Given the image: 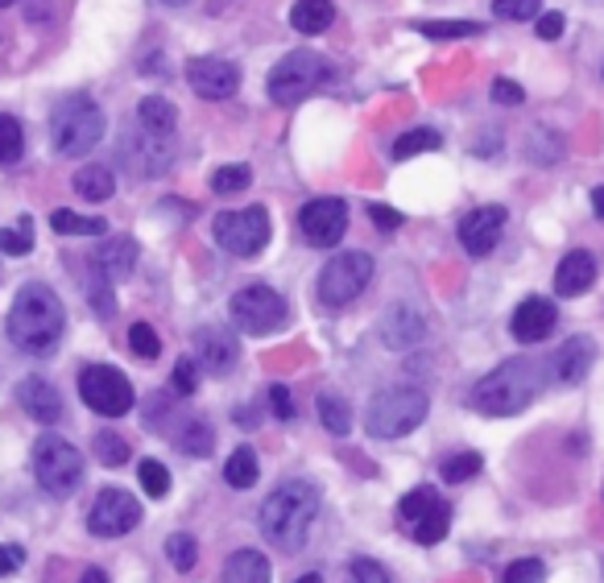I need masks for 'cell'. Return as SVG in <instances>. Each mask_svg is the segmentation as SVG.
Wrapping results in <instances>:
<instances>
[{"label": "cell", "mask_w": 604, "mask_h": 583, "mask_svg": "<svg viewBox=\"0 0 604 583\" xmlns=\"http://www.w3.org/2000/svg\"><path fill=\"white\" fill-rule=\"evenodd\" d=\"M66 327L63 299L46 282H25L17 290L13 311H9V340L25 356H50Z\"/></svg>", "instance_id": "1"}, {"label": "cell", "mask_w": 604, "mask_h": 583, "mask_svg": "<svg viewBox=\"0 0 604 583\" xmlns=\"http://www.w3.org/2000/svg\"><path fill=\"white\" fill-rule=\"evenodd\" d=\"M542 385H546V364L534 356H513L472 385V410L489 418H513L542 394Z\"/></svg>", "instance_id": "2"}, {"label": "cell", "mask_w": 604, "mask_h": 583, "mask_svg": "<svg viewBox=\"0 0 604 583\" xmlns=\"http://www.w3.org/2000/svg\"><path fill=\"white\" fill-rule=\"evenodd\" d=\"M319 518V492L306 480H287L282 489H273L261 504V534L270 538L273 546L282 551H299L311 525Z\"/></svg>", "instance_id": "3"}, {"label": "cell", "mask_w": 604, "mask_h": 583, "mask_svg": "<svg viewBox=\"0 0 604 583\" xmlns=\"http://www.w3.org/2000/svg\"><path fill=\"white\" fill-rule=\"evenodd\" d=\"M50 137L63 158H83L104 142V112L92 95H71L50 116Z\"/></svg>", "instance_id": "4"}, {"label": "cell", "mask_w": 604, "mask_h": 583, "mask_svg": "<svg viewBox=\"0 0 604 583\" xmlns=\"http://www.w3.org/2000/svg\"><path fill=\"white\" fill-rule=\"evenodd\" d=\"M332 75H335V66L327 63L323 54H315V50H294V54H287L282 63L273 66L265 87H270L273 104L294 108V104H302L306 95H315Z\"/></svg>", "instance_id": "5"}, {"label": "cell", "mask_w": 604, "mask_h": 583, "mask_svg": "<svg viewBox=\"0 0 604 583\" xmlns=\"http://www.w3.org/2000/svg\"><path fill=\"white\" fill-rule=\"evenodd\" d=\"M427 394L414 389V385H394V389H382V394L368 402V435L373 439H402L410 435L414 426H423L427 418Z\"/></svg>", "instance_id": "6"}, {"label": "cell", "mask_w": 604, "mask_h": 583, "mask_svg": "<svg viewBox=\"0 0 604 583\" xmlns=\"http://www.w3.org/2000/svg\"><path fill=\"white\" fill-rule=\"evenodd\" d=\"M33 476L50 497H71L83 485V456L59 435H42L33 443Z\"/></svg>", "instance_id": "7"}, {"label": "cell", "mask_w": 604, "mask_h": 583, "mask_svg": "<svg viewBox=\"0 0 604 583\" xmlns=\"http://www.w3.org/2000/svg\"><path fill=\"white\" fill-rule=\"evenodd\" d=\"M228 315H232V323H237L244 335H273L287 327V299L278 294V290H270V285H244V290H237L232 294V302H228Z\"/></svg>", "instance_id": "8"}, {"label": "cell", "mask_w": 604, "mask_h": 583, "mask_svg": "<svg viewBox=\"0 0 604 583\" xmlns=\"http://www.w3.org/2000/svg\"><path fill=\"white\" fill-rule=\"evenodd\" d=\"M373 282V257L368 252H335L319 273V302L323 306H348L368 290Z\"/></svg>", "instance_id": "9"}, {"label": "cell", "mask_w": 604, "mask_h": 583, "mask_svg": "<svg viewBox=\"0 0 604 583\" xmlns=\"http://www.w3.org/2000/svg\"><path fill=\"white\" fill-rule=\"evenodd\" d=\"M273 223L265 207H240V211H220L216 216V244L232 257H257L270 244Z\"/></svg>", "instance_id": "10"}, {"label": "cell", "mask_w": 604, "mask_h": 583, "mask_svg": "<svg viewBox=\"0 0 604 583\" xmlns=\"http://www.w3.org/2000/svg\"><path fill=\"white\" fill-rule=\"evenodd\" d=\"M80 397L87 402V410L104 414V418H121V414L133 410V385L121 368H104V364H92L83 368L80 377Z\"/></svg>", "instance_id": "11"}, {"label": "cell", "mask_w": 604, "mask_h": 583, "mask_svg": "<svg viewBox=\"0 0 604 583\" xmlns=\"http://www.w3.org/2000/svg\"><path fill=\"white\" fill-rule=\"evenodd\" d=\"M142 521V504L125 489H104L87 509V530L96 538H121Z\"/></svg>", "instance_id": "12"}, {"label": "cell", "mask_w": 604, "mask_h": 583, "mask_svg": "<svg viewBox=\"0 0 604 583\" xmlns=\"http://www.w3.org/2000/svg\"><path fill=\"white\" fill-rule=\"evenodd\" d=\"M299 232L315 249L340 244V237L348 232V207H344V199H311L299 211Z\"/></svg>", "instance_id": "13"}, {"label": "cell", "mask_w": 604, "mask_h": 583, "mask_svg": "<svg viewBox=\"0 0 604 583\" xmlns=\"http://www.w3.org/2000/svg\"><path fill=\"white\" fill-rule=\"evenodd\" d=\"M506 220H509L506 207H477V211H468L460 220L464 252L468 257H489L493 244L501 240V232H506Z\"/></svg>", "instance_id": "14"}, {"label": "cell", "mask_w": 604, "mask_h": 583, "mask_svg": "<svg viewBox=\"0 0 604 583\" xmlns=\"http://www.w3.org/2000/svg\"><path fill=\"white\" fill-rule=\"evenodd\" d=\"M187 83L204 100H228L240 87V71L228 59H191L187 63Z\"/></svg>", "instance_id": "15"}, {"label": "cell", "mask_w": 604, "mask_h": 583, "mask_svg": "<svg viewBox=\"0 0 604 583\" xmlns=\"http://www.w3.org/2000/svg\"><path fill=\"white\" fill-rule=\"evenodd\" d=\"M237 356H240V347L232 332H223V327H199V332H195V361H199L204 373L223 377V373L237 368Z\"/></svg>", "instance_id": "16"}, {"label": "cell", "mask_w": 604, "mask_h": 583, "mask_svg": "<svg viewBox=\"0 0 604 583\" xmlns=\"http://www.w3.org/2000/svg\"><path fill=\"white\" fill-rule=\"evenodd\" d=\"M154 430H162L166 439H175L178 451H183V456H191V459L211 456V447H216V430H211L204 418H195V414H175V418L158 423Z\"/></svg>", "instance_id": "17"}, {"label": "cell", "mask_w": 604, "mask_h": 583, "mask_svg": "<svg viewBox=\"0 0 604 583\" xmlns=\"http://www.w3.org/2000/svg\"><path fill=\"white\" fill-rule=\"evenodd\" d=\"M559 323V311L551 299H525L518 311H513V323H509V332L513 340H522V344H542L546 335L555 332Z\"/></svg>", "instance_id": "18"}, {"label": "cell", "mask_w": 604, "mask_h": 583, "mask_svg": "<svg viewBox=\"0 0 604 583\" xmlns=\"http://www.w3.org/2000/svg\"><path fill=\"white\" fill-rule=\"evenodd\" d=\"M17 402H21V410L30 414L33 423L54 426L59 418H63V397H59V389H54L46 377L21 381V385H17Z\"/></svg>", "instance_id": "19"}, {"label": "cell", "mask_w": 604, "mask_h": 583, "mask_svg": "<svg viewBox=\"0 0 604 583\" xmlns=\"http://www.w3.org/2000/svg\"><path fill=\"white\" fill-rule=\"evenodd\" d=\"M592 282H596V261H592V252L584 249H572L555 269V290L563 299H580V294H589Z\"/></svg>", "instance_id": "20"}, {"label": "cell", "mask_w": 604, "mask_h": 583, "mask_svg": "<svg viewBox=\"0 0 604 583\" xmlns=\"http://www.w3.org/2000/svg\"><path fill=\"white\" fill-rule=\"evenodd\" d=\"M592 361H596V344H592L589 335H572L567 344L555 352V377L563 381V385H580V381L589 377Z\"/></svg>", "instance_id": "21"}, {"label": "cell", "mask_w": 604, "mask_h": 583, "mask_svg": "<svg viewBox=\"0 0 604 583\" xmlns=\"http://www.w3.org/2000/svg\"><path fill=\"white\" fill-rule=\"evenodd\" d=\"M92 266H96L100 273H108V282H125L128 273H133V266H137V240L112 237L108 244H100Z\"/></svg>", "instance_id": "22"}, {"label": "cell", "mask_w": 604, "mask_h": 583, "mask_svg": "<svg viewBox=\"0 0 604 583\" xmlns=\"http://www.w3.org/2000/svg\"><path fill=\"white\" fill-rule=\"evenodd\" d=\"M382 340H385V347H394V352L414 347L423 340V319L414 315L410 306H389V315H385V323H382Z\"/></svg>", "instance_id": "23"}, {"label": "cell", "mask_w": 604, "mask_h": 583, "mask_svg": "<svg viewBox=\"0 0 604 583\" xmlns=\"http://www.w3.org/2000/svg\"><path fill=\"white\" fill-rule=\"evenodd\" d=\"M223 580L228 583H270L273 568L261 551H237V554H228V563H223Z\"/></svg>", "instance_id": "24"}, {"label": "cell", "mask_w": 604, "mask_h": 583, "mask_svg": "<svg viewBox=\"0 0 604 583\" xmlns=\"http://www.w3.org/2000/svg\"><path fill=\"white\" fill-rule=\"evenodd\" d=\"M447 530H451V504L439 501V497H435V501L423 509V518L410 525V534L418 546H435V542H444Z\"/></svg>", "instance_id": "25"}, {"label": "cell", "mask_w": 604, "mask_h": 583, "mask_svg": "<svg viewBox=\"0 0 604 583\" xmlns=\"http://www.w3.org/2000/svg\"><path fill=\"white\" fill-rule=\"evenodd\" d=\"M137 125L145 133H154V137H170L178 125V108L170 100H162V95H145L142 104H137Z\"/></svg>", "instance_id": "26"}, {"label": "cell", "mask_w": 604, "mask_h": 583, "mask_svg": "<svg viewBox=\"0 0 604 583\" xmlns=\"http://www.w3.org/2000/svg\"><path fill=\"white\" fill-rule=\"evenodd\" d=\"M335 21V4L332 0H299L290 9V25L299 33H323Z\"/></svg>", "instance_id": "27"}, {"label": "cell", "mask_w": 604, "mask_h": 583, "mask_svg": "<svg viewBox=\"0 0 604 583\" xmlns=\"http://www.w3.org/2000/svg\"><path fill=\"white\" fill-rule=\"evenodd\" d=\"M75 190H80V199H87V204H108L112 190H116V178L104 166H83L75 174Z\"/></svg>", "instance_id": "28"}, {"label": "cell", "mask_w": 604, "mask_h": 583, "mask_svg": "<svg viewBox=\"0 0 604 583\" xmlns=\"http://www.w3.org/2000/svg\"><path fill=\"white\" fill-rule=\"evenodd\" d=\"M257 476H261V468H257L253 447H237V451L228 456V464H223V480H228L232 489H253Z\"/></svg>", "instance_id": "29"}, {"label": "cell", "mask_w": 604, "mask_h": 583, "mask_svg": "<svg viewBox=\"0 0 604 583\" xmlns=\"http://www.w3.org/2000/svg\"><path fill=\"white\" fill-rule=\"evenodd\" d=\"M319 418H323V426H327V435H335V439H344L352 430V414H348V402L340 394H319Z\"/></svg>", "instance_id": "30"}, {"label": "cell", "mask_w": 604, "mask_h": 583, "mask_svg": "<svg viewBox=\"0 0 604 583\" xmlns=\"http://www.w3.org/2000/svg\"><path fill=\"white\" fill-rule=\"evenodd\" d=\"M50 228H54L59 237H104V232H108L100 216H75V211H54V216H50Z\"/></svg>", "instance_id": "31"}, {"label": "cell", "mask_w": 604, "mask_h": 583, "mask_svg": "<svg viewBox=\"0 0 604 583\" xmlns=\"http://www.w3.org/2000/svg\"><path fill=\"white\" fill-rule=\"evenodd\" d=\"M414 30L435 42H451V38H477V33H485V25H477V21H418Z\"/></svg>", "instance_id": "32"}, {"label": "cell", "mask_w": 604, "mask_h": 583, "mask_svg": "<svg viewBox=\"0 0 604 583\" xmlns=\"http://www.w3.org/2000/svg\"><path fill=\"white\" fill-rule=\"evenodd\" d=\"M439 145H444V137H439L435 128H414V133H402L398 142H394V158L406 162V158H414V154L439 149Z\"/></svg>", "instance_id": "33"}, {"label": "cell", "mask_w": 604, "mask_h": 583, "mask_svg": "<svg viewBox=\"0 0 604 583\" xmlns=\"http://www.w3.org/2000/svg\"><path fill=\"white\" fill-rule=\"evenodd\" d=\"M480 468H485V459H480L477 451H460V456H447L444 459L439 476H444L447 485H464V480H472Z\"/></svg>", "instance_id": "34"}, {"label": "cell", "mask_w": 604, "mask_h": 583, "mask_svg": "<svg viewBox=\"0 0 604 583\" xmlns=\"http://www.w3.org/2000/svg\"><path fill=\"white\" fill-rule=\"evenodd\" d=\"M21 149H25V133H21L13 116L0 112V166H13L21 158Z\"/></svg>", "instance_id": "35"}, {"label": "cell", "mask_w": 604, "mask_h": 583, "mask_svg": "<svg viewBox=\"0 0 604 583\" xmlns=\"http://www.w3.org/2000/svg\"><path fill=\"white\" fill-rule=\"evenodd\" d=\"M253 183V170L240 162V166H220V170L211 174V190L216 195H237V190H244Z\"/></svg>", "instance_id": "36"}, {"label": "cell", "mask_w": 604, "mask_h": 583, "mask_svg": "<svg viewBox=\"0 0 604 583\" xmlns=\"http://www.w3.org/2000/svg\"><path fill=\"white\" fill-rule=\"evenodd\" d=\"M137 480H142V489L149 492L154 501H162V497L170 492V472L162 468L158 459H142V464H137Z\"/></svg>", "instance_id": "37"}, {"label": "cell", "mask_w": 604, "mask_h": 583, "mask_svg": "<svg viewBox=\"0 0 604 583\" xmlns=\"http://www.w3.org/2000/svg\"><path fill=\"white\" fill-rule=\"evenodd\" d=\"M96 459L104 468H121V464H128V443L104 430V435H96Z\"/></svg>", "instance_id": "38"}, {"label": "cell", "mask_w": 604, "mask_h": 583, "mask_svg": "<svg viewBox=\"0 0 604 583\" xmlns=\"http://www.w3.org/2000/svg\"><path fill=\"white\" fill-rule=\"evenodd\" d=\"M128 347H133V356L154 361V356L162 352V340H158V332H154L149 323H133V327H128Z\"/></svg>", "instance_id": "39"}, {"label": "cell", "mask_w": 604, "mask_h": 583, "mask_svg": "<svg viewBox=\"0 0 604 583\" xmlns=\"http://www.w3.org/2000/svg\"><path fill=\"white\" fill-rule=\"evenodd\" d=\"M166 554H170L175 571H191L195 559H199V542H195L191 534H175L170 542H166Z\"/></svg>", "instance_id": "40"}, {"label": "cell", "mask_w": 604, "mask_h": 583, "mask_svg": "<svg viewBox=\"0 0 604 583\" xmlns=\"http://www.w3.org/2000/svg\"><path fill=\"white\" fill-rule=\"evenodd\" d=\"M96 269V266H92ZM87 294H92V306H96V315L100 319H112L116 315V299H112V290H108V273H92V282H87Z\"/></svg>", "instance_id": "41"}, {"label": "cell", "mask_w": 604, "mask_h": 583, "mask_svg": "<svg viewBox=\"0 0 604 583\" xmlns=\"http://www.w3.org/2000/svg\"><path fill=\"white\" fill-rule=\"evenodd\" d=\"M430 501H435V492H430V489L406 492V497H402V504H398V525H406V530H410L414 521L423 518V509H427Z\"/></svg>", "instance_id": "42"}, {"label": "cell", "mask_w": 604, "mask_h": 583, "mask_svg": "<svg viewBox=\"0 0 604 583\" xmlns=\"http://www.w3.org/2000/svg\"><path fill=\"white\" fill-rule=\"evenodd\" d=\"M30 220H21V228L17 232H9V228H0V252H9V257H25V252L33 249L30 240Z\"/></svg>", "instance_id": "43"}, {"label": "cell", "mask_w": 604, "mask_h": 583, "mask_svg": "<svg viewBox=\"0 0 604 583\" xmlns=\"http://www.w3.org/2000/svg\"><path fill=\"white\" fill-rule=\"evenodd\" d=\"M542 9V0H493V13L509 17V21H534Z\"/></svg>", "instance_id": "44"}, {"label": "cell", "mask_w": 604, "mask_h": 583, "mask_svg": "<svg viewBox=\"0 0 604 583\" xmlns=\"http://www.w3.org/2000/svg\"><path fill=\"white\" fill-rule=\"evenodd\" d=\"M501 580L506 583H539V580H546V568H542L539 559H518V563H509Z\"/></svg>", "instance_id": "45"}, {"label": "cell", "mask_w": 604, "mask_h": 583, "mask_svg": "<svg viewBox=\"0 0 604 583\" xmlns=\"http://www.w3.org/2000/svg\"><path fill=\"white\" fill-rule=\"evenodd\" d=\"M170 385H175V394L191 397L195 389H199V364H195V361H178V364H175V377H170Z\"/></svg>", "instance_id": "46"}, {"label": "cell", "mask_w": 604, "mask_h": 583, "mask_svg": "<svg viewBox=\"0 0 604 583\" xmlns=\"http://www.w3.org/2000/svg\"><path fill=\"white\" fill-rule=\"evenodd\" d=\"M352 580L361 583H389V571L382 563H373V559H352Z\"/></svg>", "instance_id": "47"}, {"label": "cell", "mask_w": 604, "mask_h": 583, "mask_svg": "<svg viewBox=\"0 0 604 583\" xmlns=\"http://www.w3.org/2000/svg\"><path fill=\"white\" fill-rule=\"evenodd\" d=\"M489 95H493V104H509V108H518V104L525 100V92L513 80H497Z\"/></svg>", "instance_id": "48"}, {"label": "cell", "mask_w": 604, "mask_h": 583, "mask_svg": "<svg viewBox=\"0 0 604 583\" xmlns=\"http://www.w3.org/2000/svg\"><path fill=\"white\" fill-rule=\"evenodd\" d=\"M270 406H273V414H278L282 423L294 418V397H290L287 385H270Z\"/></svg>", "instance_id": "49"}, {"label": "cell", "mask_w": 604, "mask_h": 583, "mask_svg": "<svg viewBox=\"0 0 604 583\" xmlns=\"http://www.w3.org/2000/svg\"><path fill=\"white\" fill-rule=\"evenodd\" d=\"M368 220L377 223L382 232H394V228H402V211H394V207H385V204H373L368 207Z\"/></svg>", "instance_id": "50"}, {"label": "cell", "mask_w": 604, "mask_h": 583, "mask_svg": "<svg viewBox=\"0 0 604 583\" xmlns=\"http://www.w3.org/2000/svg\"><path fill=\"white\" fill-rule=\"evenodd\" d=\"M25 563V551L21 546H0V575H13Z\"/></svg>", "instance_id": "51"}, {"label": "cell", "mask_w": 604, "mask_h": 583, "mask_svg": "<svg viewBox=\"0 0 604 583\" xmlns=\"http://www.w3.org/2000/svg\"><path fill=\"white\" fill-rule=\"evenodd\" d=\"M559 33H563V13H542L539 17V38H542V42H555Z\"/></svg>", "instance_id": "52"}, {"label": "cell", "mask_w": 604, "mask_h": 583, "mask_svg": "<svg viewBox=\"0 0 604 583\" xmlns=\"http://www.w3.org/2000/svg\"><path fill=\"white\" fill-rule=\"evenodd\" d=\"M592 211H596V216H601V220H604V187L592 190Z\"/></svg>", "instance_id": "53"}, {"label": "cell", "mask_w": 604, "mask_h": 583, "mask_svg": "<svg viewBox=\"0 0 604 583\" xmlns=\"http://www.w3.org/2000/svg\"><path fill=\"white\" fill-rule=\"evenodd\" d=\"M104 580H108V575H104L100 568H87V571H83V583H104Z\"/></svg>", "instance_id": "54"}, {"label": "cell", "mask_w": 604, "mask_h": 583, "mask_svg": "<svg viewBox=\"0 0 604 583\" xmlns=\"http://www.w3.org/2000/svg\"><path fill=\"white\" fill-rule=\"evenodd\" d=\"M162 4H170V9H178V4H191V0H162Z\"/></svg>", "instance_id": "55"}, {"label": "cell", "mask_w": 604, "mask_h": 583, "mask_svg": "<svg viewBox=\"0 0 604 583\" xmlns=\"http://www.w3.org/2000/svg\"><path fill=\"white\" fill-rule=\"evenodd\" d=\"M0 4H13V0H0Z\"/></svg>", "instance_id": "56"}]
</instances>
